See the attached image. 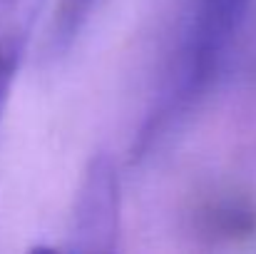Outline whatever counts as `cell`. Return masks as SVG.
Segmentation results:
<instances>
[{
  "label": "cell",
  "instance_id": "1",
  "mask_svg": "<svg viewBox=\"0 0 256 254\" xmlns=\"http://www.w3.org/2000/svg\"><path fill=\"white\" fill-rule=\"evenodd\" d=\"M252 0H192L160 97L137 140L140 157L167 137L206 97L246 25Z\"/></svg>",
  "mask_w": 256,
  "mask_h": 254
},
{
  "label": "cell",
  "instance_id": "4",
  "mask_svg": "<svg viewBox=\"0 0 256 254\" xmlns=\"http://www.w3.org/2000/svg\"><path fill=\"white\" fill-rule=\"evenodd\" d=\"M94 3L97 0H60L58 15L52 20V35H50L52 53H62L75 43Z\"/></svg>",
  "mask_w": 256,
  "mask_h": 254
},
{
  "label": "cell",
  "instance_id": "5",
  "mask_svg": "<svg viewBox=\"0 0 256 254\" xmlns=\"http://www.w3.org/2000/svg\"><path fill=\"white\" fill-rule=\"evenodd\" d=\"M252 70L256 73V40L252 43Z\"/></svg>",
  "mask_w": 256,
  "mask_h": 254
},
{
  "label": "cell",
  "instance_id": "3",
  "mask_svg": "<svg viewBox=\"0 0 256 254\" xmlns=\"http://www.w3.org/2000/svg\"><path fill=\"white\" fill-rule=\"evenodd\" d=\"M45 0H0V125Z\"/></svg>",
  "mask_w": 256,
  "mask_h": 254
},
{
  "label": "cell",
  "instance_id": "2",
  "mask_svg": "<svg viewBox=\"0 0 256 254\" xmlns=\"http://www.w3.org/2000/svg\"><path fill=\"white\" fill-rule=\"evenodd\" d=\"M120 237V177L110 155L87 162L68 229L70 252H112Z\"/></svg>",
  "mask_w": 256,
  "mask_h": 254
}]
</instances>
